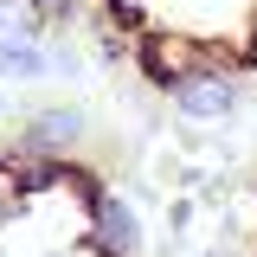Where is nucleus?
I'll list each match as a JSON object with an SVG mask.
<instances>
[{"instance_id":"f257e3e1","label":"nucleus","mask_w":257,"mask_h":257,"mask_svg":"<svg viewBox=\"0 0 257 257\" xmlns=\"http://www.w3.org/2000/svg\"><path fill=\"white\" fill-rule=\"evenodd\" d=\"M90 238H96V244H103L109 257H142V251H148L142 212L128 206L122 193H109V187H103V193L90 199Z\"/></svg>"},{"instance_id":"f03ea898","label":"nucleus","mask_w":257,"mask_h":257,"mask_svg":"<svg viewBox=\"0 0 257 257\" xmlns=\"http://www.w3.org/2000/svg\"><path fill=\"white\" fill-rule=\"evenodd\" d=\"M174 109L187 122H225L238 109V71H193L187 84H174Z\"/></svg>"},{"instance_id":"7ed1b4c3","label":"nucleus","mask_w":257,"mask_h":257,"mask_svg":"<svg viewBox=\"0 0 257 257\" xmlns=\"http://www.w3.org/2000/svg\"><path fill=\"white\" fill-rule=\"evenodd\" d=\"M90 135V116L77 109V103H58V109H32V122H26V135H20V155H52V161H64L77 142Z\"/></svg>"},{"instance_id":"20e7f679","label":"nucleus","mask_w":257,"mask_h":257,"mask_svg":"<svg viewBox=\"0 0 257 257\" xmlns=\"http://www.w3.org/2000/svg\"><path fill=\"white\" fill-rule=\"evenodd\" d=\"M0 77H13V84H39V77H52V52L32 45V39H0Z\"/></svg>"},{"instance_id":"39448f33","label":"nucleus","mask_w":257,"mask_h":257,"mask_svg":"<svg viewBox=\"0 0 257 257\" xmlns=\"http://www.w3.org/2000/svg\"><path fill=\"white\" fill-rule=\"evenodd\" d=\"M206 257H238V251H206Z\"/></svg>"},{"instance_id":"423d86ee","label":"nucleus","mask_w":257,"mask_h":257,"mask_svg":"<svg viewBox=\"0 0 257 257\" xmlns=\"http://www.w3.org/2000/svg\"><path fill=\"white\" fill-rule=\"evenodd\" d=\"M251 64H257V45H251Z\"/></svg>"},{"instance_id":"0eeeda50","label":"nucleus","mask_w":257,"mask_h":257,"mask_svg":"<svg viewBox=\"0 0 257 257\" xmlns=\"http://www.w3.org/2000/svg\"><path fill=\"white\" fill-rule=\"evenodd\" d=\"M0 109H7V96H0Z\"/></svg>"}]
</instances>
